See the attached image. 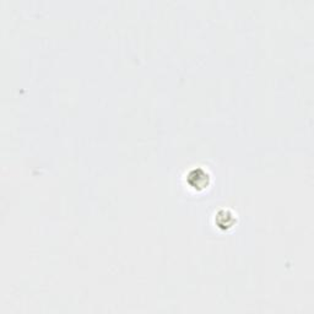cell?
<instances>
[{"label":"cell","instance_id":"obj_1","mask_svg":"<svg viewBox=\"0 0 314 314\" xmlns=\"http://www.w3.org/2000/svg\"><path fill=\"white\" fill-rule=\"evenodd\" d=\"M187 182L190 187L196 190H201L206 188L210 183V176L205 169L196 168L192 169L187 177Z\"/></svg>","mask_w":314,"mask_h":314},{"label":"cell","instance_id":"obj_2","mask_svg":"<svg viewBox=\"0 0 314 314\" xmlns=\"http://www.w3.org/2000/svg\"><path fill=\"white\" fill-rule=\"evenodd\" d=\"M234 221H236V220H234L233 215H232L231 213H228V211H220L215 217V222L219 227L228 228L234 224Z\"/></svg>","mask_w":314,"mask_h":314}]
</instances>
